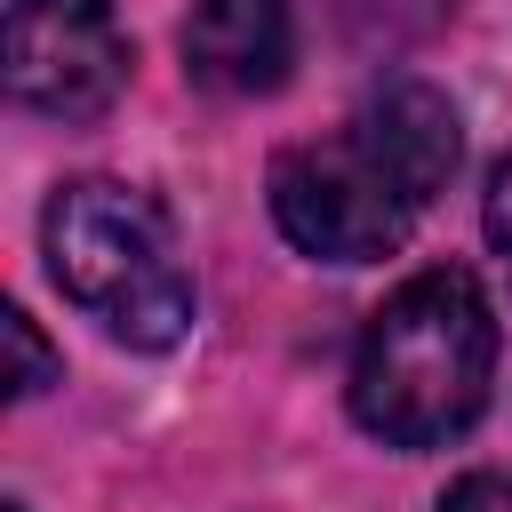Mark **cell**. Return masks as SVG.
<instances>
[{
	"mask_svg": "<svg viewBox=\"0 0 512 512\" xmlns=\"http://www.w3.org/2000/svg\"><path fill=\"white\" fill-rule=\"evenodd\" d=\"M464 152L456 104L432 80H384L368 88L328 136H304L272 160V224L288 248L320 264H376L392 256L416 216L448 192Z\"/></svg>",
	"mask_w": 512,
	"mask_h": 512,
	"instance_id": "cell-1",
	"label": "cell"
},
{
	"mask_svg": "<svg viewBox=\"0 0 512 512\" xmlns=\"http://www.w3.org/2000/svg\"><path fill=\"white\" fill-rule=\"evenodd\" d=\"M496 304L464 264L408 272L352 344V424L384 448H448L496 392Z\"/></svg>",
	"mask_w": 512,
	"mask_h": 512,
	"instance_id": "cell-2",
	"label": "cell"
},
{
	"mask_svg": "<svg viewBox=\"0 0 512 512\" xmlns=\"http://www.w3.org/2000/svg\"><path fill=\"white\" fill-rule=\"evenodd\" d=\"M48 280L128 352H168L192 328V272L176 256V224L152 192L112 176L56 184L40 216Z\"/></svg>",
	"mask_w": 512,
	"mask_h": 512,
	"instance_id": "cell-3",
	"label": "cell"
},
{
	"mask_svg": "<svg viewBox=\"0 0 512 512\" xmlns=\"http://www.w3.org/2000/svg\"><path fill=\"white\" fill-rule=\"evenodd\" d=\"M8 96L40 120H104L128 88V24L112 0H8Z\"/></svg>",
	"mask_w": 512,
	"mask_h": 512,
	"instance_id": "cell-4",
	"label": "cell"
},
{
	"mask_svg": "<svg viewBox=\"0 0 512 512\" xmlns=\"http://www.w3.org/2000/svg\"><path fill=\"white\" fill-rule=\"evenodd\" d=\"M184 64L224 96H272L296 64L288 0H192L184 8Z\"/></svg>",
	"mask_w": 512,
	"mask_h": 512,
	"instance_id": "cell-5",
	"label": "cell"
},
{
	"mask_svg": "<svg viewBox=\"0 0 512 512\" xmlns=\"http://www.w3.org/2000/svg\"><path fill=\"white\" fill-rule=\"evenodd\" d=\"M0 336H8V352H16V368H8V392H16V400H32V392H48V384H56V352L40 344V328H32V312H16V304H8V320H0Z\"/></svg>",
	"mask_w": 512,
	"mask_h": 512,
	"instance_id": "cell-6",
	"label": "cell"
},
{
	"mask_svg": "<svg viewBox=\"0 0 512 512\" xmlns=\"http://www.w3.org/2000/svg\"><path fill=\"white\" fill-rule=\"evenodd\" d=\"M432 512H512V472H488V464H480V472L448 480Z\"/></svg>",
	"mask_w": 512,
	"mask_h": 512,
	"instance_id": "cell-7",
	"label": "cell"
},
{
	"mask_svg": "<svg viewBox=\"0 0 512 512\" xmlns=\"http://www.w3.org/2000/svg\"><path fill=\"white\" fill-rule=\"evenodd\" d=\"M480 224H488V248L512 264V152L496 160V176H488V200H480Z\"/></svg>",
	"mask_w": 512,
	"mask_h": 512,
	"instance_id": "cell-8",
	"label": "cell"
},
{
	"mask_svg": "<svg viewBox=\"0 0 512 512\" xmlns=\"http://www.w3.org/2000/svg\"><path fill=\"white\" fill-rule=\"evenodd\" d=\"M8 512H24V504H8Z\"/></svg>",
	"mask_w": 512,
	"mask_h": 512,
	"instance_id": "cell-9",
	"label": "cell"
}]
</instances>
